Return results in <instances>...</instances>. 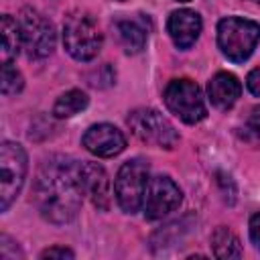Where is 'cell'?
<instances>
[{"label":"cell","mask_w":260,"mask_h":260,"mask_svg":"<svg viewBox=\"0 0 260 260\" xmlns=\"http://www.w3.org/2000/svg\"><path fill=\"white\" fill-rule=\"evenodd\" d=\"M79 167V160L63 154L49 156L39 167L35 179V201L47 221L61 225L75 219L83 197Z\"/></svg>","instance_id":"6da1fadb"},{"label":"cell","mask_w":260,"mask_h":260,"mask_svg":"<svg viewBox=\"0 0 260 260\" xmlns=\"http://www.w3.org/2000/svg\"><path fill=\"white\" fill-rule=\"evenodd\" d=\"M260 41V24L242 16H228L217 24V47L234 63H244Z\"/></svg>","instance_id":"7a4b0ae2"},{"label":"cell","mask_w":260,"mask_h":260,"mask_svg":"<svg viewBox=\"0 0 260 260\" xmlns=\"http://www.w3.org/2000/svg\"><path fill=\"white\" fill-rule=\"evenodd\" d=\"M102 32L95 20L83 12L73 10L63 20V45L67 53L77 61L93 59L102 49Z\"/></svg>","instance_id":"3957f363"},{"label":"cell","mask_w":260,"mask_h":260,"mask_svg":"<svg viewBox=\"0 0 260 260\" xmlns=\"http://www.w3.org/2000/svg\"><path fill=\"white\" fill-rule=\"evenodd\" d=\"M148 165L142 158L126 160L114 181L116 201L124 213H136L144 205V195L148 189Z\"/></svg>","instance_id":"277c9868"},{"label":"cell","mask_w":260,"mask_h":260,"mask_svg":"<svg viewBox=\"0 0 260 260\" xmlns=\"http://www.w3.org/2000/svg\"><path fill=\"white\" fill-rule=\"evenodd\" d=\"M28 160L26 152L18 142L4 140L0 146V209L6 211L12 201L18 197L24 177H26Z\"/></svg>","instance_id":"5b68a950"},{"label":"cell","mask_w":260,"mask_h":260,"mask_svg":"<svg viewBox=\"0 0 260 260\" xmlns=\"http://www.w3.org/2000/svg\"><path fill=\"white\" fill-rule=\"evenodd\" d=\"M126 122L132 134L146 144L158 148H173L179 142V132L175 130V126L152 108H138L130 112Z\"/></svg>","instance_id":"8992f818"},{"label":"cell","mask_w":260,"mask_h":260,"mask_svg":"<svg viewBox=\"0 0 260 260\" xmlns=\"http://www.w3.org/2000/svg\"><path fill=\"white\" fill-rule=\"evenodd\" d=\"M165 104L185 124H197L207 116L201 89L191 79H173L165 89Z\"/></svg>","instance_id":"52a82bcc"},{"label":"cell","mask_w":260,"mask_h":260,"mask_svg":"<svg viewBox=\"0 0 260 260\" xmlns=\"http://www.w3.org/2000/svg\"><path fill=\"white\" fill-rule=\"evenodd\" d=\"M20 35L22 47L30 59H43L55 49V28L53 24L35 8H22L20 12Z\"/></svg>","instance_id":"ba28073f"},{"label":"cell","mask_w":260,"mask_h":260,"mask_svg":"<svg viewBox=\"0 0 260 260\" xmlns=\"http://www.w3.org/2000/svg\"><path fill=\"white\" fill-rule=\"evenodd\" d=\"M183 201V193L179 185L167 177V175H156L148 181V189L144 195V217L146 219H160L175 211Z\"/></svg>","instance_id":"9c48e42d"},{"label":"cell","mask_w":260,"mask_h":260,"mask_svg":"<svg viewBox=\"0 0 260 260\" xmlns=\"http://www.w3.org/2000/svg\"><path fill=\"white\" fill-rule=\"evenodd\" d=\"M79 185L83 195L102 211L110 209L112 191H110V177L106 169L98 162H81L79 167Z\"/></svg>","instance_id":"30bf717a"},{"label":"cell","mask_w":260,"mask_h":260,"mask_svg":"<svg viewBox=\"0 0 260 260\" xmlns=\"http://www.w3.org/2000/svg\"><path fill=\"white\" fill-rule=\"evenodd\" d=\"M81 144L95 156H116L126 148L124 134L112 124H93L85 130Z\"/></svg>","instance_id":"8fae6325"},{"label":"cell","mask_w":260,"mask_h":260,"mask_svg":"<svg viewBox=\"0 0 260 260\" xmlns=\"http://www.w3.org/2000/svg\"><path fill=\"white\" fill-rule=\"evenodd\" d=\"M167 30L179 49H189L201 32V16L193 10H187V8L175 10L169 16Z\"/></svg>","instance_id":"7c38bea8"},{"label":"cell","mask_w":260,"mask_h":260,"mask_svg":"<svg viewBox=\"0 0 260 260\" xmlns=\"http://www.w3.org/2000/svg\"><path fill=\"white\" fill-rule=\"evenodd\" d=\"M240 93H242V85H240L238 77L234 73H228V71L215 73L207 83L209 102L217 110H230L238 102Z\"/></svg>","instance_id":"4fadbf2b"},{"label":"cell","mask_w":260,"mask_h":260,"mask_svg":"<svg viewBox=\"0 0 260 260\" xmlns=\"http://www.w3.org/2000/svg\"><path fill=\"white\" fill-rule=\"evenodd\" d=\"M116 37L128 55L140 53L146 45V28L134 18H120L114 22Z\"/></svg>","instance_id":"5bb4252c"},{"label":"cell","mask_w":260,"mask_h":260,"mask_svg":"<svg viewBox=\"0 0 260 260\" xmlns=\"http://www.w3.org/2000/svg\"><path fill=\"white\" fill-rule=\"evenodd\" d=\"M0 30H2V49H0L2 63H12V59L18 55V49L22 47L20 24L10 14H4L0 22Z\"/></svg>","instance_id":"9a60e30c"},{"label":"cell","mask_w":260,"mask_h":260,"mask_svg":"<svg viewBox=\"0 0 260 260\" xmlns=\"http://www.w3.org/2000/svg\"><path fill=\"white\" fill-rule=\"evenodd\" d=\"M211 248H213V254L217 258H240L242 256V244H240L238 236L223 225H219L213 232Z\"/></svg>","instance_id":"2e32d148"},{"label":"cell","mask_w":260,"mask_h":260,"mask_svg":"<svg viewBox=\"0 0 260 260\" xmlns=\"http://www.w3.org/2000/svg\"><path fill=\"white\" fill-rule=\"evenodd\" d=\"M87 102L89 100H87L85 91L69 89V91H65L63 95L57 98V102L53 106V114H55V118H71V116L79 114L81 110H85Z\"/></svg>","instance_id":"e0dca14e"},{"label":"cell","mask_w":260,"mask_h":260,"mask_svg":"<svg viewBox=\"0 0 260 260\" xmlns=\"http://www.w3.org/2000/svg\"><path fill=\"white\" fill-rule=\"evenodd\" d=\"M2 93L4 95H16L22 87H24V79L20 75V71L16 67H12V63H2V81H0Z\"/></svg>","instance_id":"ac0fdd59"},{"label":"cell","mask_w":260,"mask_h":260,"mask_svg":"<svg viewBox=\"0 0 260 260\" xmlns=\"http://www.w3.org/2000/svg\"><path fill=\"white\" fill-rule=\"evenodd\" d=\"M246 134H248V138H252V140H256V142H260V108H254L252 112H250V116H248V120H246Z\"/></svg>","instance_id":"d6986e66"},{"label":"cell","mask_w":260,"mask_h":260,"mask_svg":"<svg viewBox=\"0 0 260 260\" xmlns=\"http://www.w3.org/2000/svg\"><path fill=\"white\" fill-rule=\"evenodd\" d=\"M16 256H22L16 248V242H12L6 234L0 236V258L2 260H16Z\"/></svg>","instance_id":"ffe728a7"},{"label":"cell","mask_w":260,"mask_h":260,"mask_svg":"<svg viewBox=\"0 0 260 260\" xmlns=\"http://www.w3.org/2000/svg\"><path fill=\"white\" fill-rule=\"evenodd\" d=\"M75 254L69 248H61V246H53L41 252V258H73Z\"/></svg>","instance_id":"44dd1931"},{"label":"cell","mask_w":260,"mask_h":260,"mask_svg":"<svg viewBox=\"0 0 260 260\" xmlns=\"http://www.w3.org/2000/svg\"><path fill=\"white\" fill-rule=\"evenodd\" d=\"M246 85H248V89H250L254 95L260 98V67H256V69H252V71L248 73Z\"/></svg>","instance_id":"7402d4cb"},{"label":"cell","mask_w":260,"mask_h":260,"mask_svg":"<svg viewBox=\"0 0 260 260\" xmlns=\"http://www.w3.org/2000/svg\"><path fill=\"white\" fill-rule=\"evenodd\" d=\"M250 238H252L254 246L260 250V213L252 215V219H250Z\"/></svg>","instance_id":"603a6c76"},{"label":"cell","mask_w":260,"mask_h":260,"mask_svg":"<svg viewBox=\"0 0 260 260\" xmlns=\"http://www.w3.org/2000/svg\"><path fill=\"white\" fill-rule=\"evenodd\" d=\"M179 2H189V0H179Z\"/></svg>","instance_id":"cb8c5ba5"},{"label":"cell","mask_w":260,"mask_h":260,"mask_svg":"<svg viewBox=\"0 0 260 260\" xmlns=\"http://www.w3.org/2000/svg\"><path fill=\"white\" fill-rule=\"evenodd\" d=\"M252 2H260V0H252Z\"/></svg>","instance_id":"d4e9b609"}]
</instances>
